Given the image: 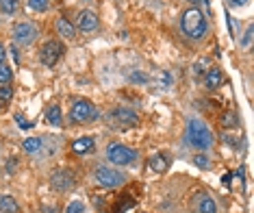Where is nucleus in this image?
Wrapping results in <instances>:
<instances>
[{"instance_id": "10", "label": "nucleus", "mask_w": 254, "mask_h": 213, "mask_svg": "<svg viewBox=\"0 0 254 213\" xmlns=\"http://www.w3.org/2000/svg\"><path fill=\"white\" fill-rule=\"evenodd\" d=\"M113 120L118 122V127H122V128H132V127H137L139 124V116H137L132 109L128 107H120V109H115L113 111Z\"/></svg>"}, {"instance_id": "15", "label": "nucleus", "mask_w": 254, "mask_h": 213, "mask_svg": "<svg viewBox=\"0 0 254 213\" xmlns=\"http://www.w3.org/2000/svg\"><path fill=\"white\" fill-rule=\"evenodd\" d=\"M91 148H93L91 137H79L76 141H72V150H74L76 155H85V152H89Z\"/></svg>"}, {"instance_id": "23", "label": "nucleus", "mask_w": 254, "mask_h": 213, "mask_svg": "<svg viewBox=\"0 0 254 213\" xmlns=\"http://www.w3.org/2000/svg\"><path fill=\"white\" fill-rule=\"evenodd\" d=\"M13 79V72H11L9 65L0 63V85H9V81Z\"/></svg>"}, {"instance_id": "9", "label": "nucleus", "mask_w": 254, "mask_h": 213, "mask_svg": "<svg viewBox=\"0 0 254 213\" xmlns=\"http://www.w3.org/2000/svg\"><path fill=\"white\" fill-rule=\"evenodd\" d=\"M50 187L54 192H70L74 187V174L70 170H54L50 174Z\"/></svg>"}, {"instance_id": "21", "label": "nucleus", "mask_w": 254, "mask_h": 213, "mask_svg": "<svg viewBox=\"0 0 254 213\" xmlns=\"http://www.w3.org/2000/svg\"><path fill=\"white\" fill-rule=\"evenodd\" d=\"M11 98H13V87L9 85H0V105L7 107L11 102Z\"/></svg>"}, {"instance_id": "26", "label": "nucleus", "mask_w": 254, "mask_h": 213, "mask_svg": "<svg viewBox=\"0 0 254 213\" xmlns=\"http://www.w3.org/2000/svg\"><path fill=\"white\" fill-rule=\"evenodd\" d=\"M13 120H15V122H18V127H20L22 130H29V128L33 127V124L29 122V120H26L24 116H22V113H15V116H13Z\"/></svg>"}, {"instance_id": "25", "label": "nucleus", "mask_w": 254, "mask_h": 213, "mask_svg": "<svg viewBox=\"0 0 254 213\" xmlns=\"http://www.w3.org/2000/svg\"><path fill=\"white\" fill-rule=\"evenodd\" d=\"M252 35H254V26L250 24V26H248V29H246V33H244V37H241L239 46H241V48H248V46H250V43H252Z\"/></svg>"}, {"instance_id": "27", "label": "nucleus", "mask_w": 254, "mask_h": 213, "mask_svg": "<svg viewBox=\"0 0 254 213\" xmlns=\"http://www.w3.org/2000/svg\"><path fill=\"white\" fill-rule=\"evenodd\" d=\"M83 211H85V207H83L81 200H72L68 205V209H65V213H83Z\"/></svg>"}, {"instance_id": "12", "label": "nucleus", "mask_w": 254, "mask_h": 213, "mask_svg": "<svg viewBox=\"0 0 254 213\" xmlns=\"http://www.w3.org/2000/svg\"><path fill=\"white\" fill-rule=\"evenodd\" d=\"M148 166H150V170H152V172L163 174V172H168V168H169V159L163 155V152H157V155H152V157H150Z\"/></svg>"}, {"instance_id": "17", "label": "nucleus", "mask_w": 254, "mask_h": 213, "mask_svg": "<svg viewBox=\"0 0 254 213\" xmlns=\"http://www.w3.org/2000/svg\"><path fill=\"white\" fill-rule=\"evenodd\" d=\"M20 205L13 200V196H0V213H18Z\"/></svg>"}, {"instance_id": "28", "label": "nucleus", "mask_w": 254, "mask_h": 213, "mask_svg": "<svg viewBox=\"0 0 254 213\" xmlns=\"http://www.w3.org/2000/svg\"><path fill=\"white\" fill-rule=\"evenodd\" d=\"M169 85H172V76H169L168 72H161V74H159V87H161V89H168Z\"/></svg>"}, {"instance_id": "8", "label": "nucleus", "mask_w": 254, "mask_h": 213, "mask_svg": "<svg viewBox=\"0 0 254 213\" xmlns=\"http://www.w3.org/2000/svg\"><path fill=\"white\" fill-rule=\"evenodd\" d=\"M61 54H63L61 42H46L40 50V61L46 65V68H52V65L61 59Z\"/></svg>"}, {"instance_id": "1", "label": "nucleus", "mask_w": 254, "mask_h": 213, "mask_svg": "<svg viewBox=\"0 0 254 213\" xmlns=\"http://www.w3.org/2000/svg\"><path fill=\"white\" fill-rule=\"evenodd\" d=\"M180 31H183V35L189 37V40L200 42L209 31V22L200 9L189 7V9L183 11V15H180Z\"/></svg>"}, {"instance_id": "7", "label": "nucleus", "mask_w": 254, "mask_h": 213, "mask_svg": "<svg viewBox=\"0 0 254 213\" xmlns=\"http://www.w3.org/2000/svg\"><path fill=\"white\" fill-rule=\"evenodd\" d=\"M191 213H217V203L207 192H196L189 200Z\"/></svg>"}, {"instance_id": "32", "label": "nucleus", "mask_w": 254, "mask_h": 213, "mask_svg": "<svg viewBox=\"0 0 254 213\" xmlns=\"http://www.w3.org/2000/svg\"><path fill=\"white\" fill-rule=\"evenodd\" d=\"M11 54H13V59H15V61H20V54H18V48H13V46H11Z\"/></svg>"}, {"instance_id": "11", "label": "nucleus", "mask_w": 254, "mask_h": 213, "mask_svg": "<svg viewBox=\"0 0 254 213\" xmlns=\"http://www.w3.org/2000/svg\"><path fill=\"white\" fill-rule=\"evenodd\" d=\"M98 15L93 13V11H89V9H83L79 15H76V26H79V31L81 33H93L98 29Z\"/></svg>"}, {"instance_id": "18", "label": "nucleus", "mask_w": 254, "mask_h": 213, "mask_svg": "<svg viewBox=\"0 0 254 213\" xmlns=\"http://www.w3.org/2000/svg\"><path fill=\"white\" fill-rule=\"evenodd\" d=\"M26 9L33 13H43L50 9V0H26Z\"/></svg>"}, {"instance_id": "22", "label": "nucleus", "mask_w": 254, "mask_h": 213, "mask_svg": "<svg viewBox=\"0 0 254 213\" xmlns=\"http://www.w3.org/2000/svg\"><path fill=\"white\" fill-rule=\"evenodd\" d=\"M219 122H222V127H226V128H233V127H237V124H239V118H237L233 111H228V113H224Z\"/></svg>"}, {"instance_id": "6", "label": "nucleus", "mask_w": 254, "mask_h": 213, "mask_svg": "<svg viewBox=\"0 0 254 213\" xmlns=\"http://www.w3.org/2000/svg\"><path fill=\"white\" fill-rule=\"evenodd\" d=\"M37 37H40V31H37V26L33 22H18L13 26V40L20 46H31Z\"/></svg>"}, {"instance_id": "33", "label": "nucleus", "mask_w": 254, "mask_h": 213, "mask_svg": "<svg viewBox=\"0 0 254 213\" xmlns=\"http://www.w3.org/2000/svg\"><path fill=\"white\" fill-rule=\"evenodd\" d=\"M2 59H4V46L0 43V63H2Z\"/></svg>"}, {"instance_id": "20", "label": "nucleus", "mask_w": 254, "mask_h": 213, "mask_svg": "<svg viewBox=\"0 0 254 213\" xmlns=\"http://www.w3.org/2000/svg\"><path fill=\"white\" fill-rule=\"evenodd\" d=\"M0 11L4 15H13L18 11V0H0Z\"/></svg>"}, {"instance_id": "30", "label": "nucleus", "mask_w": 254, "mask_h": 213, "mask_svg": "<svg viewBox=\"0 0 254 213\" xmlns=\"http://www.w3.org/2000/svg\"><path fill=\"white\" fill-rule=\"evenodd\" d=\"M130 81L132 83H148V76H143V74H130Z\"/></svg>"}, {"instance_id": "29", "label": "nucleus", "mask_w": 254, "mask_h": 213, "mask_svg": "<svg viewBox=\"0 0 254 213\" xmlns=\"http://www.w3.org/2000/svg\"><path fill=\"white\" fill-rule=\"evenodd\" d=\"M135 205V200H128V203H122V205H115V209H113V213H124L126 209H130V207Z\"/></svg>"}, {"instance_id": "2", "label": "nucleus", "mask_w": 254, "mask_h": 213, "mask_svg": "<svg viewBox=\"0 0 254 213\" xmlns=\"http://www.w3.org/2000/svg\"><path fill=\"white\" fill-rule=\"evenodd\" d=\"M187 141H189V146L198 150H209L213 144V135L209 127L200 120H189V124H187Z\"/></svg>"}, {"instance_id": "31", "label": "nucleus", "mask_w": 254, "mask_h": 213, "mask_svg": "<svg viewBox=\"0 0 254 213\" xmlns=\"http://www.w3.org/2000/svg\"><path fill=\"white\" fill-rule=\"evenodd\" d=\"M226 2H228L230 7H244V4H248L250 0H226Z\"/></svg>"}, {"instance_id": "5", "label": "nucleus", "mask_w": 254, "mask_h": 213, "mask_svg": "<svg viewBox=\"0 0 254 213\" xmlns=\"http://www.w3.org/2000/svg\"><path fill=\"white\" fill-rule=\"evenodd\" d=\"M96 118H98L96 107H93L89 100H85V98H79V100L74 102V107H72V111H70V122L72 124H83V122H89V120H96Z\"/></svg>"}, {"instance_id": "4", "label": "nucleus", "mask_w": 254, "mask_h": 213, "mask_svg": "<svg viewBox=\"0 0 254 213\" xmlns=\"http://www.w3.org/2000/svg\"><path fill=\"white\" fill-rule=\"evenodd\" d=\"M107 159L111 161L113 166H130L132 161H137V150L113 141V144L107 146Z\"/></svg>"}, {"instance_id": "14", "label": "nucleus", "mask_w": 254, "mask_h": 213, "mask_svg": "<svg viewBox=\"0 0 254 213\" xmlns=\"http://www.w3.org/2000/svg\"><path fill=\"white\" fill-rule=\"evenodd\" d=\"M57 33H59L61 37H65V40H74V37H76L74 24H72V22H68L65 18H59V20H57Z\"/></svg>"}, {"instance_id": "19", "label": "nucleus", "mask_w": 254, "mask_h": 213, "mask_svg": "<svg viewBox=\"0 0 254 213\" xmlns=\"http://www.w3.org/2000/svg\"><path fill=\"white\" fill-rule=\"evenodd\" d=\"M22 148H24V152L33 155V152H37L42 148V139L40 137H26L24 141H22Z\"/></svg>"}, {"instance_id": "13", "label": "nucleus", "mask_w": 254, "mask_h": 213, "mask_svg": "<svg viewBox=\"0 0 254 213\" xmlns=\"http://www.w3.org/2000/svg\"><path fill=\"white\" fill-rule=\"evenodd\" d=\"M222 70L219 68H211L207 72V76H204V85H207V89H217V87H222Z\"/></svg>"}, {"instance_id": "24", "label": "nucleus", "mask_w": 254, "mask_h": 213, "mask_svg": "<svg viewBox=\"0 0 254 213\" xmlns=\"http://www.w3.org/2000/svg\"><path fill=\"white\" fill-rule=\"evenodd\" d=\"M193 163H196V166L200 168V170H209V168H211V161H209V157H207V155H202V152H200V155L193 157Z\"/></svg>"}, {"instance_id": "16", "label": "nucleus", "mask_w": 254, "mask_h": 213, "mask_svg": "<svg viewBox=\"0 0 254 213\" xmlns=\"http://www.w3.org/2000/svg\"><path fill=\"white\" fill-rule=\"evenodd\" d=\"M46 122L52 124V127H61V122H63L61 107H59V105H52L50 109H48V111H46Z\"/></svg>"}, {"instance_id": "3", "label": "nucleus", "mask_w": 254, "mask_h": 213, "mask_svg": "<svg viewBox=\"0 0 254 213\" xmlns=\"http://www.w3.org/2000/svg\"><path fill=\"white\" fill-rule=\"evenodd\" d=\"M93 178H96L98 185H102V187H107V189L120 187V185L126 183V174L115 170V168H109V166H98L96 170H93Z\"/></svg>"}]
</instances>
